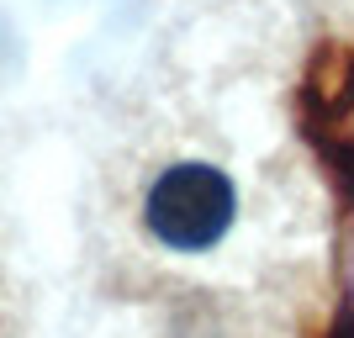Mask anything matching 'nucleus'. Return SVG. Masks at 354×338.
Instances as JSON below:
<instances>
[{"label":"nucleus","instance_id":"1","mask_svg":"<svg viewBox=\"0 0 354 338\" xmlns=\"http://www.w3.org/2000/svg\"><path fill=\"white\" fill-rule=\"evenodd\" d=\"M238 217V191L217 164H169L143 201V227L175 254H207L217 249Z\"/></svg>","mask_w":354,"mask_h":338}]
</instances>
